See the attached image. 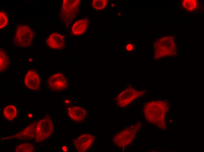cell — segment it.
Masks as SVG:
<instances>
[{
	"instance_id": "obj_9",
	"label": "cell",
	"mask_w": 204,
	"mask_h": 152,
	"mask_svg": "<svg viewBox=\"0 0 204 152\" xmlns=\"http://www.w3.org/2000/svg\"><path fill=\"white\" fill-rule=\"evenodd\" d=\"M80 2L79 0L63 1L61 13L66 22L70 23L75 18L78 12Z\"/></svg>"
},
{
	"instance_id": "obj_12",
	"label": "cell",
	"mask_w": 204,
	"mask_h": 152,
	"mask_svg": "<svg viewBox=\"0 0 204 152\" xmlns=\"http://www.w3.org/2000/svg\"><path fill=\"white\" fill-rule=\"evenodd\" d=\"M37 123L36 122H34L20 132L4 139L16 138L23 140H28L35 138Z\"/></svg>"
},
{
	"instance_id": "obj_4",
	"label": "cell",
	"mask_w": 204,
	"mask_h": 152,
	"mask_svg": "<svg viewBox=\"0 0 204 152\" xmlns=\"http://www.w3.org/2000/svg\"><path fill=\"white\" fill-rule=\"evenodd\" d=\"M65 113L70 122L76 125H82L89 118L87 109L81 105L74 104L72 102L65 104Z\"/></svg>"
},
{
	"instance_id": "obj_6",
	"label": "cell",
	"mask_w": 204,
	"mask_h": 152,
	"mask_svg": "<svg viewBox=\"0 0 204 152\" xmlns=\"http://www.w3.org/2000/svg\"><path fill=\"white\" fill-rule=\"evenodd\" d=\"M54 131L53 120L50 116L47 115L37 122L35 142L39 143L49 139L53 135Z\"/></svg>"
},
{
	"instance_id": "obj_5",
	"label": "cell",
	"mask_w": 204,
	"mask_h": 152,
	"mask_svg": "<svg viewBox=\"0 0 204 152\" xmlns=\"http://www.w3.org/2000/svg\"><path fill=\"white\" fill-rule=\"evenodd\" d=\"M69 78L62 71H57L52 74L46 81L47 88L50 91L60 92L69 88Z\"/></svg>"
},
{
	"instance_id": "obj_21",
	"label": "cell",
	"mask_w": 204,
	"mask_h": 152,
	"mask_svg": "<svg viewBox=\"0 0 204 152\" xmlns=\"http://www.w3.org/2000/svg\"><path fill=\"white\" fill-rule=\"evenodd\" d=\"M28 116L29 118H31L32 116V115L31 114H29L28 115Z\"/></svg>"
},
{
	"instance_id": "obj_8",
	"label": "cell",
	"mask_w": 204,
	"mask_h": 152,
	"mask_svg": "<svg viewBox=\"0 0 204 152\" xmlns=\"http://www.w3.org/2000/svg\"><path fill=\"white\" fill-rule=\"evenodd\" d=\"M139 124H136L127 127L118 132L113 137V142L115 145L120 148L130 145L134 139L136 133L140 128Z\"/></svg>"
},
{
	"instance_id": "obj_16",
	"label": "cell",
	"mask_w": 204,
	"mask_h": 152,
	"mask_svg": "<svg viewBox=\"0 0 204 152\" xmlns=\"http://www.w3.org/2000/svg\"><path fill=\"white\" fill-rule=\"evenodd\" d=\"M34 151V146L29 143L20 144L16 147L14 150L16 152H33Z\"/></svg>"
},
{
	"instance_id": "obj_19",
	"label": "cell",
	"mask_w": 204,
	"mask_h": 152,
	"mask_svg": "<svg viewBox=\"0 0 204 152\" xmlns=\"http://www.w3.org/2000/svg\"><path fill=\"white\" fill-rule=\"evenodd\" d=\"M133 49V46L132 45L130 44H128L126 46V49L127 51H131Z\"/></svg>"
},
{
	"instance_id": "obj_11",
	"label": "cell",
	"mask_w": 204,
	"mask_h": 152,
	"mask_svg": "<svg viewBox=\"0 0 204 152\" xmlns=\"http://www.w3.org/2000/svg\"><path fill=\"white\" fill-rule=\"evenodd\" d=\"M46 42L49 48L54 50H62L66 46L64 37L57 32L52 33L50 34L46 39Z\"/></svg>"
},
{
	"instance_id": "obj_2",
	"label": "cell",
	"mask_w": 204,
	"mask_h": 152,
	"mask_svg": "<svg viewBox=\"0 0 204 152\" xmlns=\"http://www.w3.org/2000/svg\"><path fill=\"white\" fill-rule=\"evenodd\" d=\"M96 137L95 135L89 132L80 133L72 137L69 148L78 152L92 151L95 144Z\"/></svg>"
},
{
	"instance_id": "obj_7",
	"label": "cell",
	"mask_w": 204,
	"mask_h": 152,
	"mask_svg": "<svg viewBox=\"0 0 204 152\" xmlns=\"http://www.w3.org/2000/svg\"><path fill=\"white\" fill-rule=\"evenodd\" d=\"M34 33L31 28L26 25L19 24L16 27L13 38L16 46L26 47L30 46L33 41Z\"/></svg>"
},
{
	"instance_id": "obj_14",
	"label": "cell",
	"mask_w": 204,
	"mask_h": 152,
	"mask_svg": "<svg viewBox=\"0 0 204 152\" xmlns=\"http://www.w3.org/2000/svg\"><path fill=\"white\" fill-rule=\"evenodd\" d=\"M89 20L87 18L78 20L72 26L71 32L75 36L82 34L87 30L89 27Z\"/></svg>"
},
{
	"instance_id": "obj_13",
	"label": "cell",
	"mask_w": 204,
	"mask_h": 152,
	"mask_svg": "<svg viewBox=\"0 0 204 152\" xmlns=\"http://www.w3.org/2000/svg\"><path fill=\"white\" fill-rule=\"evenodd\" d=\"M18 114V108L15 104L10 103L5 105L3 109L4 118L8 121H12L17 117Z\"/></svg>"
},
{
	"instance_id": "obj_3",
	"label": "cell",
	"mask_w": 204,
	"mask_h": 152,
	"mask_svg": "<svg viewBox=\"0 0 204 152\" xmlns=\"http://www.w3.org/2000/svg\"><path fill=\"white\" fill-rule=\"evenodd\" d=\"M146 90L137 89L129 86L120 91L114 99L115 104L118 107L124 108L131 104L135 100L144 95Z\"/></svg>"
},
{
	"instance_id": "obj_1",
	"label": "cell",
	"mask_w": 204,
	"mask_h": 152,
	"mask_svg": "<svg viewBox=\"0 0 204 152\" xmlns=\"http://www.w3.org/2000/svg\"><path fill=\"white\" fill-rule=\"evenodd\" d=\"M169 108L167 100L158 99L145 102L142 109L147 121L161 128L165 123L166 114Z\"/></svg>"
},
{
	"instance_id": "obj_17",
	"label": "cell",
	"mask_w": 204,
	"mask_h": 152,
	"mask_svg": "<svg viewBox=\"0 0 204 152\" xmlns=\"http://www.w3.org/2000/svg\"><path fill=\"white\" fill-rule=\"evenodd\" d=\"M9 22L8 15L6 12L1 10L0 12V28L4 29L8 25Z\"/></svg>"
},
{
	"instance_id": "obj_20",
	"label": "cell",
	"mask_w": 204,
	"mask_h": 152,
	"mask_svg": "<svg viewBox=\"0 0 204 152\" xmlns=\"http://www.w3.org/2000/svg\"><path fill=\"white\" fill-rule=\"evenodd\" d=\"M69 149L70 148H69L68 146L66 145H63L61 147V150L64 152H68L69 151Z\"/></svg>"
},
{
	"instance_id": "obj_15",
	"label": "cell",
	"mask_w": 204,
	"mask_h": 152,
	"mask_svg": "<svg viewBox=\"0 0 204 152\" xmlns=\"http://www.w3.org/2000/svg\"><path fill=\"white\" fill-rule=\"evenodd\" d=\"M0 70L1 73L6 72L9 67L10 60L6 51L3 49H0Z\"/></svg>"
},
{
	"instance_id": "obj_18",
	"label": "cell",
	"mask_w": 204,
	"mask_h": 152,
	"mask_svg": "<svg viewBox=\"0 0 204 152\" xmlns=\"http://www.w3.org/2000/svg\"><path fill=\"white\" fill-rule=\"evenodd\" d=\"M107 0H93L91 2L92 7L98 10L104 9L107 5Z\"/></svg>"
},
{
	"instance_id": "obj_10",
	"label": "cell",
	"mask_w": 204,
	"mask_h": 152,
	"mask_svg": "<svg viewBox=\"0 0 204 152\" xmlns=\"http://www.w3.org/2000/svg\"><path fill=\"white\" fill-rule=\"evenodd\" d=\"M41 78L39 73L34 70H29L25 75L24 84L30 90L37 91L40 88Z\"/></svg>"
}]
</instances>
